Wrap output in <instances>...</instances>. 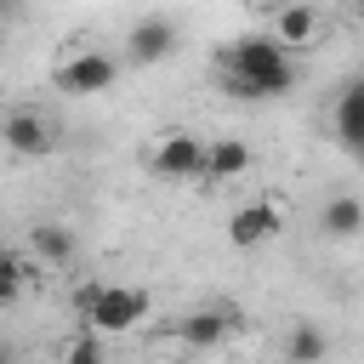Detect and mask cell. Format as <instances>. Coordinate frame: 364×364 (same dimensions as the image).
<instances>
[{
    "mask_svg": "<svg viewBox=\"0 0 364 364\" xmlns=\"http://www.w3.org/2000/svg\"><path fill=\"white\" fill-rule=\"evenodd\" d=\"M222 74H228V91L233 97H284L296 85V68L284 57V46L273 34H245L222 51Z\"/></svg>",
    "mask_w": 364,
    "mask_h": 364,
    "instance_id": "cell-1",
    "label": "cell"
},
{
    "mask_svg": "<svg viewBox=\"0 0 364 364\" xmlns=\"http://www.w3.org/2000/svg\"><path fill=\"white\" fill-rule=\"evenodd\" d=\"M142 318H148V290L108 284V290L97 296V307L85 313V330H97V336H119V330H131V324H142Z\"/></svg>",
    "mask_w": 364,
    "mask_h": 364,
    "instance_id": "cell-2",
    "label": "cell"
},
{
    "mask_svg": "<svg viewBox=\"0 0 364 364\" xmlns=\"http://www.w3.org/2000/svg\"><path fill=\"white\" fill-rule=\"evenodd\" d=\"M205 136H193V131H165L159 136V148H154V171L159 176H176V182H188V176H205Z\"/></svg>",
    "mask_w": 364,
    "mask_h": 364,
    "instance_id": "cell-3",
    "label": "cell"
},
{
    "mask_svg": "<svg viewBox=\"0 0 364 364\" xmlns=\"http://www.w3.org/2000/svg\"><path fill=\"white\" fill-rule=\"evenodd\" d=\"M114 74H119V63H114L108 51H80V57H68V63L57 68V91H68V97H91V91H108Z\"/></svg>",
    "mask_w": 364,
    "mask_h": 364,
    "instance_id": "cell-4",
    "label": "cell"
},
{
    "mask_svg": "<svg viewBox=\"0 0 364 364\" xmlns=\"http://www.w3.org/2000/svg\"><path fill=\"white\" fill-rule=\"evenodd\" d=\"M279 233V210L273 205H239L233 216H228V245H239V250H256V245H267Z\"/></svg>",
    "mask_w": 364,
    "mask_h": 364,
    "instance_id": "cell-5",
    "label": "cell"
},
{
    "mask_svg": "<svg viewBox=\"0 0 364 364\" xmlns=\"http://www.w3.org/2000/svg\"><path fill=\"white\" fill-rule=\"evenodd\" d=\"M51 125H46V114H34V108H17V114H6V148L11 154H51Z\"/></svg>",
    "mask_w": 364,
    "mask_h": 364,
    "instance_id": "cell-6",
    "label": "cell"
},
{
    "mask_svg": "<svg viewBox=\"0 0 364 364\" xmlns=\"http://www.w3.org/2000/svg\"><path fill=\"white\" fill-rule=\"evenodd\" d=\"M125 46H131L136 63H159V57L176 46V28H171V17H142V23H131Z\"/></svg>",
    "mask_w": 364,
    "mask_h": 364,
    "instance_id": "cell-7",
    "label": "cell"
},
{
    "mask_svg": "<svg viewBox=\"0 0 364 364\" xmlns=\"http://www.w3.org/2000/svg\"><path fill=\"white\" fill-rule=\"evenodd\" d=\"M228 336H233V307H199V313L182 318V341L188 347H216Z\"/></svg>",
    "mask_w": 364,
    "mask_h": 364,
    "instance_id": "cell-8",
    "label": "cell"
},
{
    "mask_svg": "<svg viewBox=\"0 0 364 364\" xmlns=\"http://www.w3.org/2000/svg\"><path fill=\"white\" fill-rule=\"evenodd\" d=\"M245 165H250V148H245L239 136H216V142L205 148V182H233Z\"/></svg>",
    "mask_w": 364,
    "mask_h": 364,
    "instance_id": "cell-9",
    "label": "cell"
},
{
    "mask_svg": "<svg viewBox=\"0 0 364 364\" xmlns=\"http://www.w3.org/2000/svg\"><path fill=\"white\" fill-rule=\"evenodd\" d=\"M313 28H318V11H313V6H279V11H273V40H279L284 51H290V46H307Z\"/></svg>",
    "mask_w": 364,
    "mask_h": 364,
    "instance_id": "cell-10",
    "label": "cell"
},
{
    "mask_svg": "<svg viewBox=\"0 0 364 364\" xmlns=\"http://www.w3.org/2000/svg\"><path fill=\"white\" fill-rule=\"evenodd\" d=\"M318 228H324L330 239H353V233H364V199H353V193L330 199V205L318 210Z\"/></svg>",
    "mask_w": 364,
    "mask_h": 364,
    "instance_id": "cell-11",
    "label": "cell"
},
{
    "mask_svg": "<svg viewBox=\"0 0 364 364\" xmlns=\"http://www.w3.org/2000/svg\"><path fill=\"white\" fill-rule=\"evenodd\" d=\"M28 245H34V256H40V262H51V267L74 262V233H68L63 222H40V228L28 233Z\"/></svg>",
    "mask_w": 364,
    "mask_h": 364,
    "instance_id": "cell-12",
    "label": "cell"
},
{
    "mask_svg": "<svg viewBox=\"0 0 364 364\" xmlns=\"http://www.w3.org/2000/svg\"><path fill=\"white\" fill-rule=\"evenodd\" d=\"M284 353H290V364H324V353H330V336H324L313 318H301V324L290 330Z\"/></svg>",
    "mask_w": 364,
    "mask_h": 364,
    "instance_id": "cell-13",
    "label": "cell"
},
{
    "mask_svg": "<svg viewBox=\"0 0 364 364\" xmlns=\"http://www.w3.org/2000/svg\"><path fill=\"white\" fill-rule=\"evenodd\" d=\"M336 131H341L347 154L364 165V102H358L353 91H341V102H336Z\"/></svg>",
    "mask_w": 364,
    "mask_h": 364,
    "instance_id": "cell-14",
    "label": "cell"
},
{
    "mask_svg": "<svg viewBox=\"0 0 364 364\" xmlns=\"http://www.w3.org/2000/svg\"><path fill=\"white\" fill-rule=\"evenodd\" d=\"M28 273H34V267H28V256H23V250H6V256H0V301H6V307L23 296Z\"/></svg>",
    "mask_w": 364,
    "mask_h": 364,
    "instance_id": "cell-15",
    "label": "cell"
},
{
    "mask_svg": "<svg viewBox=\"0 0 364 364\" xmlns=\"http://www.w3.org/2000/svg\"><path fill=\"white\" fill-rule=\"evenodd\" d=\"M63 364H102V336H97V330L74 336V341H68V353H63Z\"/></svg>",
    "mask_w": 364,
    "mask_h": 364,
    "instance_id": "cell-16",
    "label": "cell"
},
{
    "mask_svg": "<svg viewBox=\"0 0 364 364\" xmlns=\"http://www.w3.org/2000/svg\"><path fill=\"white\" fill-rule=\"evenodd\" d=\"M102 290H108V284H102V279H85V284H74V313H80V318H85V313H91V307H97V296H102Z\"/></svg>",
    "mask_w": 364,
    "mask_h": 364,
    "instance_id": "cell-17",
    "label": "cell"
},
{
    "mask_svg": "<svg viewBox=\"0 0 364 364\" xmlns=\"http://www.w3.org/2000/svg\"><path fill=\"white\" fill-rule=\"evenodd\" d=\"M347 91H353V97H358V102H364V74H358V80H353V85H347Z\"/></svg>",
    "mask_w": 364,
    "mask_h": 364,
    "instance_id": "cell-18",
    "label": "cell"
}]
</instances>
